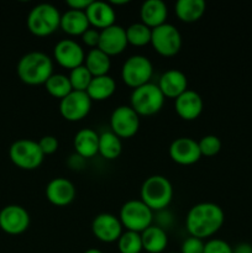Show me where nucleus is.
Wrapping results in <instances>:
<instances>
[{"label":"nucleus","instance_id":"7c9ffc66","mask_svg":"<svg viewBox=\"0 0 252 253\" xmlns=\"http://www.w3.org/2000/svg\"><path fill=\"white\" fill-rule=\"evenodd\" d=\"M118 249L120 253H141L143 250L141 234L126 230L118 240Z\"/></svg>","mask_w":252,"mask_h":253},{"label":"nucleus","instance_id":"f3484780","mask_svg":"<svg viewBox=\"0 0 252 253\" xmlns=\"http://www.w3.org/2000/svg\"><path fill=\"white\" fill-rule=\"evenodd\" d=\"M46 198L52 205L67 207L76 198V187L67 178H53L46 187Z\"/></svg>","mask_w":252,"mask_h":253},{"label":"nucleus","instance_id":"5701e85b","mask_svg":"<svg viewBox=\"0 0 252 253\" xmlns=\"http://www.w3.org/2000/svg\"><path fill=\"white\" fill-rule=\"evenodd\" d=\"M90 27L85 11L67 10L61 16V27L69 36H82Z\"/></svg>","mask_w":252,"mask_h":253},{"label":"nucleus","instance_id":"f704fd0d","mask_svg":"<svg viewBox=\"0 0 252 253\" xmlns=\"http://www.w3.org/2000/svg\"><path fill=\"white\" fill-rule=\"evenodd\" d=\"M205 242L197 237H188L182 244L180 253H204Z\"/></svg>","mask_w":252,"mask_h":253},{"label":"nucleus","instance_id":"e433bc0d","mask_svg":"<svg viewBox=\"0 0 252 253\" xmlns=\"http://www.w3.org/2000/svg\"><path fill=\"white\" fill-rule=\"evenodd\" d=\"M82 40L83 43L90 47V49L98 48L99 46V40H100V31L94 27H89L83 35H82Z\"/></svg>","mask_w":252,"mask_h":253},{"label":"nucleus","instance_id":"ddd939ff","mask_svg":"<svg viewBox=\"0 0 252 253\" xmlns=\"http://www.w3.org/2000/svg\"><path fill=\"white\" fill-rule=\"evenodd\" d=\"M53 57L57 63L63 68L72 69L83 66L85 52L83 47L74 40H61L53 48Z\"/></svg>","mask_w":252,"mask_h":253},{"label":"nucleus","instance_id":"dca6fc26","mask_svg":"<svg viewBox=\"0 0 252 253\" xmlns=\"http://www.w3.org/2000/svg\"><path fill=\"white\" fill-rule=\"evenodd\" d=\"M128 42L126 39V29L120 25H113L110 27L101 30L100 40L98 48L101 49L109 57L118 56L123 53L127 47Z\"/></svg>","mask_w":252,"mask_h":253},{"label":"nucleus","instance_id":"393cba45","mask_svg":"<svg viewBox=\"0 0 252 253\" xmlns=\"http://www.w3.org/2000/svg\"><path fill=\"white\" fill-rule=\"evenodd\" d=\"M207 10L204 0H178L174 5V11L178 19L187 24L202 19Z\"/></svg>","mask_w":252,"mask_h":253},{"label":"nucleus","instance_id":"58836bf2","mask_svg":"<svg viewBox=\"0 0 252 253\" xmlns=\"http://www.w3.org/2000/svg\"><path fill=\"white\" fill-rule=\"evenodd\" d=\"M232 253H252V246L250 244H240L232 249Z\"/></svg>","mask_w":252,"mask_h":253},{"label":"nucleus","instance_id":"39448f33","mask_svg":"<svg viewBox=\"0 0 252 253\" xmlns=\"http://www.w3.org/2000/svg\"><path fill=\"white\" fill-rule=\"evenodd\" d=\"M165 100V95L157 84L150 82L145 85L133 89L130 98V106L138 114V116H152L161 111Z\"/></svg>","mask_w":252,"mask_h":253},{"label":"nucleus","instance_id":"b1692460","mask_svg":"<svg viewBox=\"0 0 252 253\" xmlns=\"http://www.w3.org/2000/svg\"><path fill=\"white\" fill-rule=\"evenodd\" d=\"M141 240L143 250L148 253H162L168 245L167 232L157 225H151L141 232Z\"/></svg>","mask_w":252,"mask_h":253},{"label":"nucleus","instance_id":"4c0bfd02","mask_svg":"<svg viewBox=\"0 0 252 253\" xmlns=\"http://www.w3.org/2000/svg\"><path fill=\"white\" fill-rule=\"evenodd\" d=\"M93 0H67L66 5L71 10H79V11H85Z\"/></svg>","mask_w":252,"mask_h":253},{"label":"nucleus","instance_id":"c9c22d12","mask_svg":"<svg viewBox=\"0 0 252 253\" xmlns=\"http://www.w3.org/2000/svg\"><path fill=\"white\" fill-rule=\"evenodd\" d=\"M39 145H40V148H41V151L43 152V155L48 156V155H53L54 152H57L59 143H58V140H57L54 136L46 135L43 136V137L40 138Z\"/></svg>","mask_w":252,"mask_h":253},{"label":"nucleus","instance_id":"cd10ccee","mask_svg":"<svg viewBox=\"0 0 252 253\" xmlns=\"http://www.w3.org/2000/svg\"><path fill=\"white\" fill-rule=\"evenodd\" d=\"M121 151H123V142L115 133L106 131L99 135V153L105 160H116L121 155Z\"/></svg>","mask_w":252,"mask_h":253},{"label":"nucleus","instance_id":"20e7f679","mask_svg":"<svg viewBox=\"0 0 252 253\" xmlns=\"http://www.w3.org/2000/svg\"><path fill=\"white\" fill-rule=\"evenodd\" d=\"M61 12L54 5L42 2L30 10L27 15V29L37 37L54 34L61 27Z\"/></svg>","mask_w":252,"mask_h":253},{"label":"nucleus","instance_id":"bb28decb","mask_svg":"<svg viewBox=\"0 0 252 253\" xmlns=\"http://www.w3.org/2000/svg\"><path fill=\"white\" fill-rule=\"evenodd\" d=\"M84 66L86 67V69L90 72L93 77L108 76L111 67L110 57L104 53L101 49L93 48L85 54Z\"/></svg>","mask_w":252,"mask_h":253},{"label":"nucleus","instance_id":"1a4fd4ad","mask_svg":"<svg viewBox=\"0 0 252 253\" xmlns=\"http://www.w3.org/2000/svg\"><path fill=\"white\" fill-rule=\"evenodd\" d=\"M151 44L161 56L173 57L182 48V35L174 25L166 22L152 30Z\"/></svg>","mask_w":252,"mask_h":253},{"label":"nucleus","instance_id":"2eb2a0df","mask_svg":"<svg viewBox=\"0 0 252 253\" xmlns=\"http://www.w3.org/2000/svg\"><path fill=\"white\" fill-rule=\"evenodd\" d=\"M169 157L178 165H194L202 157L199 143L190 137L175 138L169 146Z\"/></svg>","mask_w":252,"mask_h":253},{"label":"nucleus","instance_id":"473e14b6","mask_svg":"<svg viewBox=\"0 0 252 253\" xmlns=\"http://www.w3.org/2000/svg\"><path fill=\"white\" fill-rule=\"evenodd\" d=\"M198 143H199L200 153L205 157H214L221 150V141L215 135L204 136Z\"/></svg>","mask_w":252,"mask_h":253},{"label":"nucleus","instance_id":"0eeeda50","mask_svg":"<svg viewBox=\"0 0 252 253\" xmlns=\"http://www.w3.org/2000/svg\"><path fill=\"white\" fill-rule=\"evenodd\" d=\"M9 157L16 167L25 170H34L42 165L44 155L37 141L21 138L10 146Z\"/></svg>","mask_w":252,"mask_h":253},{"label":"nucleus","instance_id":"6e6552de","mask_svg":"<svg viewBox=\"0 0 252 253\" xmlns=\"http://www.w3.org/2000/svg\"><path fill=\"white\" fill-rule=\"evenodd\" d=\"M153 74V64L142 54L128 57L121 68V79L130 88H138L150 83Z\"/></svg>","mask_w":252,"mask_h":253},{"label":"nucleus","instance_id":"7ed1b4c3","mask_svg":"<svg viewBox=\"0 0 252 253\" xmlns=\"http://www.w3.org/2000/svg\"><path fill=\"white\" fill-rule=\"evenodd\" d=\"M140 197L152 211H163L173 199V185L165 175H151L141 185Z\"/></svg>","mask_w":252,"mask_h":253},{"label":"nucleus","instance_id":"f8f14e48","mask_svg":"<svg viewBox=\"0 0 252 253\" xmlns=\"http://www.w3.org/2000/svg\"><path fill=\"white\" fill-rule=\"evenodd\" d=\"M30 215L20 205H6L0 210V229L7 235H21L29 229Z\"/></svg>","mask_w":252,"mask_h":253},{"label":"nucleus","instance_id":"72a5a7b5","mask_svg":"<svg viewBox=\"0 0 252 253\" xmlns=\"http://www.w3.org/2000/svg\"><path fill=\"white\" fill-rule=\"evenodd\" d=\"M204 253H232V247L224 240L211 239L205 242Z\"/></svg>","mask_w":252,"mask_h":253},{"label":"nucleus","instance_id":"2f4dec72","mask_svg":"<svg viewBox=\"0 0 252 253\" xmlns=\"http://www.w3.org/2000/svg\"><path fill=\"white\" fill-rule=\"evenodd\" d=\"M68 78L69 81H71L73 90L86 91L91 79H93V76H91L90 72H89L88 69H86V67L83 64V66H79L77 67V68L72 69Z\"/></svg>","mask_w":252,"mask_h":253},{"label":"nucleus","instance_id":"412c9836","mask_svg":"<svg viewBox=\"0 0 252 253\" xmlns=\"http://www.w3.org/2000/svg\"><path fill=\"white\" fill-rule=\"evenodd\" d=\"M168 7L162 0H146L140 9L141 22L151 30L167 22Z\"/></svg>","mask_w":252,"mask_h":253},{"label":"nucleus","instance_id":"ea45409f","mask_svg":"<svg viewBox=\"0 0 252 253\" xmlns=\"http://www.w3.org/2000/svg\"><path fill=\"white\" fill-rule=\"evenodd\" d=\"M84 253H103V252L98 249H88Z\"/></svg>","mask_w":252,"mask_h":253},{"label":"nucleus","instance_id":"9d476101","mask_svg":"<svg viewBox=\"0 0 252 253\" xmlns=\"http://www.w3.org/2000/svg\"><path fill=\"white\" fill-rule=\"evenodd\" d=\"M91 103L93 101L86 91L73 90L66 98L59 100V113L67 121L77 123L88 116L90 113Z\"/></svg>","mask_w":252,"mask_h":253},{"label":"nucleus","instance_id":"c85d7f7f","mask_svg":"<svg viewBox=\"0 0 252 253\" xmlns=\"http://www.w3.org/2000/svg\"><path fill=\"white\" fill-rule=\"evenodd\" d=\"M44 88H46L47 93L49 94L53 98L59 99L62 100L63 98H66L69 93L73 91L72 88L71 81H69L68 76H64V74L57 73L52 74L47 82L44 83Z\"/></svg>","mask_w":252,"mask_h":253},{"label":"nucleus","instance_id":"f03ea898","mask_svg":"<svg viewBox=\"0 0 252 253\" xmlns=\"http://www.w3.org/2000/svg\"><path fill=\"white\" fill-rule=\"evenodd\" d=\"M16 72L25 84L41 85L53 74V62L43 52L32 51L20 58Z\"/></svg>","mask_w":252,"mask_h":253},{"label":"nucleus","instance_id":"f257e3e1","mask_svg":"<svg viewBox=\"0 0 252 253\" xmlns=\"http://www.w3.org/2000/svg\"><path fill=\"white\" fill-rule=\"evenodd\" d=\"M224 221V210L219 205L215 203H199L188 211L185 227L192 237L204 240L216 234Z\"/></svg>","mask_w":252,"mask_h":253},{"label":"nucleus","instance_id":"aec40b11","mask_svg":"<svg viewBox=\"0 0 252 253\" xmlns=\"http://www.w3.org/2000/svg\"><path fill=\"white\" fill-rule=\"evenodd\" d=\"M157 85L165 98L175 100L178 96L188 90V79L187 76L179 69H168L161 76Z\"/></svg>","mask_w":252,"mask_h":253},{"label":"nucleus","instance_id":"a878e982","mask_svg":"<svg viewBox=\"0 0 252 253\" xmlns=\"http://www.w3.org/2000/svg\"><path fill=\"white\" fill-rule=\"evenodd\" d=\"M115 90V79L108 74V76L93 77L88 89H86V94L91 99V101H104L111 98Z\"/></svg>","mask_w":252,"mask_h":253},{"label":"nucleus","instance_id":"c756f323","mask_svg":"<svg viewBox=\"0 0 252 253\" xmlns=\"http://www.w3.org/2000/svg\"><path fill=\"white\" fill-rule=\"evenodd\" d=\"M151 36H152V30L142 22L131 24L126 29V39L128 43L132 46L143 47L146 44H150Z\"/></svg>","mask_w":252,"mask_h":253},{"label":"nucleus","instance_id":"4468645a","mask_svg":"<svg viewBox=\"0 0 252 253\" xmlns=\"http://www.w3.org/2000/svg\"><path fill=\"white\" fill-rule=\"evenodd\" d=\"M123 227L120 219L109 212L96 215L91 222V231L94 236L105 244L118 242L124 232Z\"/></svg>","mask_w":252,"mask_h":253},{"label":"nucleus","instance_id":"a211bd4d","mask_svg":"<svg viewBox=\"0 0 252 253\" xmlns=\"http://www.w3.org/2000/svg\"><path fill=\"white\" fill-rule=\"evenodd\" d=\"M174 109L177 115L185 121L197 120L203 113L204 103L197 91L185 90L174 100Z\"/></svg>","mask_w":252,"mask_h":253},{"label":"nucleus","instance_id":"423d86ee","mask_svg":"<svg viewBox=\"0 0 252 253\" xmlns=\"http://www.w3.org/2000/svg\"><path fill=\"white\" fill-rule=\"evenodd\" d=\"M119 219L126 230L141 234L152 225L153 211L141 199H132L121 207Z\"/></svg>","mask_w":252,"mask_h":253},{"label":"nucleus","instance_id":"6ab92c4d","mask_svg":"<svg viewBox=\"0 0 252 253\" xmlns=\"http://www.w3.org/2000/svg\"><path fill=\"white\" fill-rule=\"evenodd\" d=\"M85 14L90 26L99 31L115 25L116 12L110 2L93 0L85 10Z\"/></svg>","mask_w":252,"mask_h":253},{"label":"nucleus","instance_id":"9b49d317","mask_svg":"<svg viewBox=\"0 0 252 253\" xmlns=\"http://www.w3.org/2000/svg\"><path fill=\"white\" fill-rule=\"evenodd\" d=\"M111 132L120 138H130L140 128V116L131 106L120 105L110 116Z\"/></svg>","mask_w":252,"mask_h":253},{"label":"nucleus","instance_id":"4be33fe9","mask_svg":"<svg viewBox=\"0 0 252 253\" xmlns=\"http://www.w3.org/2000/svg\"><path fill=\"white\" fill-rule=\"evenodd\" d=\"M74 150L81 158H91L99 153V133L93 128H82L73 140Z\"/></svg>","mask_w":252,"mask_h":253}]
</instances>
